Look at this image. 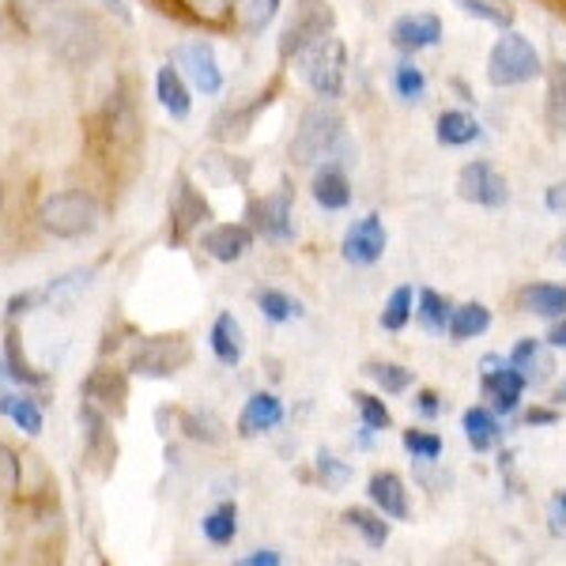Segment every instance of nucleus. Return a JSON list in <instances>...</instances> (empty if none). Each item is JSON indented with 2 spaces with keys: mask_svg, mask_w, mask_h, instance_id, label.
I'll return each instance as SVG.
<instances>
[{
  "mask_svg": "<svg viewBox=\"0 0 566 566\" xmlns=\"http://www.w3.org/2000/svg\"><path fill=\"white\" fill-rule=\"evenodd\" d=\"M12 12L31 39H42L69 65H91L103 50V31L72 0H12Z\"/></svg>",
  "mask_w": 566,
  "mask_h": 566,
  "instance_id": "nucleus-1",
  "label": "nucleus"
},
{
  "mask_svg": "<svg viewBox=\"0 0 566 566\" xmlns=\"http://www.w3.org/2000/svg\"><path fill=\"white\" fill-rule=\"evenodd\" d=\"M291 163L298 167H325V163H352V140L344 117L328 98L306 106L298 129L291 136Z\"/></svg>",
  "mask_w": 566,
  "mask_h": 566,
  "instance_id": "nucleus-2",
  "label": "nucleus"
},
{
  "mask_svg": "<svg viewBox=\"0 0 566 566\" xmlns=\"http://www.w3.org/2000/svg\"><path fill=\"white\" fill-rule=\"evenodd\" d=\"M140 144H144V129H140V117H136V106L129 91L117 87L95 122V148L106 163L117 167V163H133L140 155Z\"/></svg>",
  "mask_w": 566,
  "mask_h": 566,
  "instance_id": "nucleus-3",
  "label": "nucleus"
},
{
  "mask_svg": "<svg viewBox=\"0 0 566 566\" xmlns=\"http://www.w3.org/2000/svg\"><path fill=\"white\" fill-rule=\"evenodd\" d=\"M295 65H298V76L306 80V87L314 91L317 98H340L344 95V80H348V50L344 42L336 39L333 31L314 39L310 45L295 53Z\"/></svg>",
  "mask_w": 566,
  "mask_h": 566,
  "instance_id": "nucleus-4",
  "label": "nucleus"
},
{
  "mask_svg": "<svg viewBox=\"0 0 566 566\" xmlns=\"http://www.w3.org/2000/svg\"><path fill=\"white\" fill-rule=\"evenodd\" d=\"M98 219H103V208L98 200L84 193V189H65V193H50L39 205V227L53 239H87V234L98 231Z\"/></svg>",
  "mask_w": 566,
  "mask_h": 566,
  "instance_id": "nucleus-5",
  "label": "nucleus"
},
{
  "mask_svg": "<svg viewBox=\"0 0 566 566\" xmlns=\"http://www.w3.org/2000/svg\"><path fill=\"white\" fill-rule=\"evenodd\" d=\"M541 72H544L541 50H536L522 31L506 27L502 39L491 45V53H488V80L491 84L495 87H522V84H533Z\"/></svg>",
  "mask_w": 566,
  "mask_h": 566,
  "instance_id": "nucleus-6",
  "label": "nucleus"
},
{
  "mask_svg": "<svg viewBox=\"0 0 566 566\" xmlns=\"http://www.w3.org/2000/svg\"><path fill=\"white\" fill-rule=\"evenodd\" d=\"M193 359V344L186 336H148L129 355V370L136 378H175Z\"/></svg>",
  "mask_w": 566,
  "mask_h": 566,
  "instance_id": "nucleus-7",
  "label": "nucleus"
},
{
  "mask_svg": "<svg viewBox=\"0 0 566 566\" xmlns=\"http://www.w3.org/2000/svg\"><path fill=\"white\" fill-rule=\"evenodd\" d=\"M336 27V15L333 8H328V0H298L295 4V15H291V23L283 27L280 34V57H295L303 45H310L314 39H322Z\"/></svg>",
  "mask_w": 566,
  "mask_h": 566,
  "instance_id": "nucleus-8",
  "label": "nucleus"
},
{
  "mask_svg": "<svg viewBox=\"0 0 566 566\" xmlns=\"http://www.w3.org/2000/svg\"><path fill=\"white\" fill-rule=\"evenodd\" d=\"M250 227L269 242H291V239H295V197H291V186H280L276 193L253 200V205H250Z\"/></svg>",
  "mask_w": 566,
  "mask_h": 566,
  "instance_id": "nucleus-9",
  "label": "nucleus"
},
{
  "mask_svg": "<svg viewBox=\"0 0 566 566\" xmlns=\"http://www.w3.org/2000/svg\"><path fill=\"white\" fill-rule=\"evenodd\" d=\"M80 431H84V458L98 476H109L114 472V461H117V442H114V431H109V419L98 405L84 400L80 408Z\"/></svg>",
  "mask_w": 566,
  "mask_h": 566,
  "instance_id": "nucleus-10",
  "label": "nucleus"
},
{
  "mask_svg": "<svg viewBox=\"0 0 566 566\" xmlns=\"http://www.w3.org/2000/svg\"><path fill=\"white\" fill-rule=\"evenodd\" d=\"M458 193H461V200L480 205V208H506L510 186L488 159H472V163H464L461 175H458Z\"/></svg>",
  "mask_w": 566,
  "mask_h": 566,
  "instance_id": "nucleus-11",
  "label": "nucleus"
},
{
  "mask_svg": "<svg viewBox=\"0 0 566 566\" xmlns=\"http://www.w3.org/2000/svg\"><path fill=\"white\" fill-rule=\"evenodd\" d=\"M208 219H212V205H208L193 181L181 175L175 181V193H170V242H186Z\"/></svg>",
  "mask_w": 566,
  "mask_h": 566,
  "instance_id": "nucleus-12",
  "label": "nucleus"
},
{
  "mask_svg": "<svg viewBox=\"0 0 566 566\" xmlns=\"http://www.w3.org/2000/svg\"><path fill=\"white\" fill-rule=\"evenodd\" d=\"M483 392H488L491 408H495L499 416H514L517 408H522V389H525V378L510 367L506 359H499V355H488L483 359Z\"/></svg>",
  "mask_w": 566,
  "mask_h": 566,
  "instance_id": "nucleus-13",
  "label": "nucleus"
},
{
  "mask_svg": "<svg viewBox=\"0 0 566 566\" xmlns=\"http://www.w3.org/2000/svg\"><path fill=\"white\" fill-rule=\"evenodd\" d=\"M175 65L181 69V76L197 91H205V95H219V91H223V69H219V57L208 42L175 45Z\"/></svg>",
  "mask_w": 566,
  "mask_h": 566,
  "instance_id": "nucleus-14",
  "label": "nucleus"
},
{
  "mask_svg": "<svg viewBox=\"0 0 566 566\" xmlns=\"http://www.w3.org/2000/svg\"><path fill=\"white\" fill-rule=\"evenodd\" d=\"M386 242H389L386 223H381L378 212H370V216L355 219V223L348 227L340 253H344V261H348V264H359V269H367V264L381 261V253H386Z\"/></svg>",
  "mask_w": 566,
  "mask_h": 566,
  "instance_id": "nucleus-15",
  "label": "nucleus"
},
{
  "mask_svg": "<svg viewBox=\"0 0 566 566\" xmlns=\"http://www.w3.org/2000/svg\"><path fill=\"white\" fill-rule=\"evenodd\" d=\"M200 250H205L208 258L219 261V264L242 261L245 253L253 250V227H245V223H216V227H208L205 239H200Z\"/></svg>",
  "mask_w": 566,
  "mask_h": 566,
  "instance_id": "nucleus-16",
  "label": "nucleus"
},
{
  "mask_svg": "<svg viewBox=\"0 0 566 566\" xmlns=\"http://www.w3.org/2000/svg\"><path fill=\"white\" fill-rule=\"evenodd\" d=\"M389 39L397 50L405 53H419V50H431V45L442 42V20L431 12H416V15H400L397 23H392Z\"/></svg>",
  "mask_w": 566,
  "mask_h": 566,
  "instance_id": "nucleus-17",
  "label": "nucleus"
},
{
  "mask_svg": "<svg viewBox=\"0 0 566 566\" xmlns=\"http://www.w3.org/2000/svg\"><path fill=\"white\" fill-rule=\"evenodd\" d=\"M84 400L91 405H98L103 412H125V400H129V381H125L122 370H91L84 378Z\"/></svg>",
  "mask_w": 566,
  "mask_h": 566,
  "instance_id": "nucleus-18",
  "label": "nucleus"
},
{
  "mask_svg": "<svg viewBox=\"0 0 566 566\" xmlns=\"http://www.w3.org/2000/svg\"><path fill=\"white\" fill-rule=\"evenodd\" d=\"M367 495L378 506V514H386L389 522H408L412 506H408V488L397 472H374L367 483Z\"/></svg>",
  "mask_w": 566,
  "mask_h": 566,
  "instance_id": "nucleus-19",
  "label": "nucleus"
},
{
  "mask_svg": "<svg viewBox=\"0 0 566 566\" xmlns=\"http://www.w3.org/2000/svg\"><path fill=\"white\" fill-rule=\"evenodd\" d=\"M506 363H510V367H514L517 374H522L525 386H544V381L552 378V370H555L552 352H547L541 340H533V336L517 340V344H514V352L506 355Z\"/></svg>",
  "mask_w": 566,
  "mask_h": 566,
  "instance_id": "nucleus-20",
  "label": "nucleus"
},
{
  "mask_svg": "<svg viewBox=\"0 0 566 566\" xmlns=\"http://www.w3.org/2000/svg\"><path fill=\"white\" fill-rule=\"evenodd\" d=\"M280 423H283V400L276 392H253L239 416V434L261 438L264 431H272V427H280Z\"/></svg>",
  "mask_w": 566,
  "mask_h": 566,
  "instance_id": "nucleus-21",
  "label": "nucleus"
},
{
  "mask_svg": "<svg viewBox=\"0 0 566 566\" xmlns=\"http://www.w3.org/2000/svg\"><path fill=\"white\" fill-rule=\"evenodd\" d=\"M155 98H159V106L167 109L170 117H178V122H186V117L193 114L189 80L181 76V69H175V65H163L155 72Z\"/></svg>",
  "mask_w": 566,
  "mask_h": 566,
  "instance_id": "nucleus-22",
  "label": "nucleus"
},
{
  "mask_svg": "<svg viewBox=\"0 0 566 566\" xmlns=\"http://www.w3.org/2000/svg\"><path fill=\"white\" fill-rule=\"evenodd\" d=\"M314 200L325 212H340V208L352 205V181L344 175L340 163H325L314 175Z\"/></svg>",
  "mask_w": 566,
  "mask_h": 566,
  "instance_id": "nucleus-23",
  "label": "nucleus"
},
{
  "mask_svg": "<svg viewBox=\"0 0 566 566\" xmlns=\"http://www.w3.org/2000/svg\"><path fill=\"white\" fill-rule=\"evenodd\" d=\"M434 136L442 148H469V144H476L483 136V125L472 114H464V109H442Z\"/></svg>",
  "mask_w": 566,
  "mask_h": 566,
  "instance_id": "nucleus-24",
  "label": "nucleus"
},
{
  "mask_svg": "<svg viewBox=\"0 0 566 566\" xmlns=\"http://www.w3.org/2000/svg\"><path fill=\"white\" fill-rule=\"evenodd\" d=\"M517 306L536 317H563L566 314V283H528L517 295Z\"/></svg>",
  "mask_w": 566,
  "mask_h": 566,
  "instance_id": "nucleus-25",
  "label": "nucleus"
},
{
  "mask_svg": "<svg viewBox=\"0 0 566 566\" xmlns=\"http://www.w3.org/2000/svg\"><path fill=\"white\" fill-rule=\"evenodd\" d=\"M212 352L223 367H239L242 363L245 340H242V325L234 314H219L212 322Z\"/></svg>",
  "mask_w": 566,
  "mask_h": 566,
  "instance_id": "nucleus-26",
  "label": "nucleus"
},
{
  "mask_svg": "<svg viewBox=\"0 0 566 566\" xmlns=\"http://www.w3.org/2000/svg\"><path fill=\"white\" fill-rule=\"evenodd\" d=\"M488 328H491V310L483 303H464V306H453L450 328H446V333H450L458 344H464V340H476V336H483Z\"/></svg>",
  "mask_w": 566,
  "mask_h": 566,
  "instance_id": "nucleus-27",
  "label": "nucleus"
},
{
  "mask_svg": "<svg viewBox=\"0 0 566 566\" xmlns=\"http://www.w3.org/2000/svg\"><path fill=\"white\" fill-rule=\"evenodd\" d=\"M461 427H464V438H469V446L476 453L491 450V446H495L499 438H502V423L495 419L491 408H469L464 419H461Z\"/></svg>",
  "mask_w": 566,
  "mask_h": 566,
  "instance_id": "nucleus-28",
  "label": "nucleus"
},
{
  "mask_svg": "<svg viewBox=\"0 0 566 566\" xmlns=\"http://www.w3.org/2000/svg\"><path fill=\"white\" fill-rule=\"evenodd\" d=\"M200 528H205V541L208 544L227 547V544L234 541V536H239V506H234V502H219L212 514H205Z\"/></svg>",
  "mask_w": 566,
  "mask_h": 566,
  "instance_id": "nucleus-29",
  "label": "nucleus"
},
{
  "mask_svg": "<svg viewBox=\"0 0 566 566\" xmlns=\"http://www.w3.org/2000/svg\"><path fill=\"white\" fill-rule=\"evenodd\" d=\"M544 117L555 133H566V65L547 69V95H544Z\"/></svg>",
  "mask_w": 566,
  "mask_h": 566,
  "instance_id": "nucleus-30",
  "label": "nucleus"
},
{
  "mask_svg": "<svg viewBox=\"0 0 566 566\" xmlns=\"http://www.w3.org/2000/svg\"><path fill=\"white\" fill-rule=\"evenodd\" d=\"M181 431H186L193 442H205V446H219L223 442V419L216 412H208V408H189V412H181Z\"/></svg>",
  "mask_w": 566,
  "mask_h": 566,
  "instance_id": "nucleus-31",
  "label": "nucleus"
},
{
  "mask_svg": "<svg viewBox=\"0 0 566 566\" xmlns=\"http://www.w3.org/2000/svg\"><path fill=\"white\" fill-rule=\"evenodd\" d=\"M186 23H205V27H227L234 15V0H178Z\"/></svg>",
  "mask_w": 566,
  "mask_h": 566,
  "instance_id": "nucleus-32",
  "label": "nucleus"
},
{
  "mask_svg": "<svg viewBox=\"0 0 566 566\" xmlns=\"http://www.w3.org/2000/svg\"><path fill=\"white\" fill-rule=\"evenodd\" d=\"M0 416H8L12 419L15 427H20V431H27V434H42V408H39V400H31V397H12V392H8V397H0Z\"/></svg>",
  "mask_w": 566,
  "mask_h": 566,
  "instance_id": "nucleus-33",
  "label": "nucleus"
},
{
  "mask_svg": "<svg viewBox=\"0 0 566 566\" xmlns=\"http://www.w3.org/2000/svg\"><path fill=\"white\" fill-rule=\"evenodd\" d=\"M4 367H8V378L23 381V386H50V374L34 370L31 363H27V355L20 352V336L15 333L4 336Z\"/></svg>",
  "mask_w": 566,
  "mask_h": 566,
  "instance_id": "nucleus-34",
  "label": "nucleus"
},
{
  "mask_svg": "<svg viewBox=\"0 0 566 566\" xmlns=\"http://www.w3.org/2000/svg\"><path fill=\"white\" fill-rule=\"evenodd\" d=\"M450 314H453V306L446 303V298L438 295V291H431V287L419 291L416 317L423 322L427 333H446V328H450Z\"/></svg>",
  "mask_w": 566,
  "mask_h": 566,
  "instance_id": "nucleus-35",
  "label": "nucleus"
},
{
  "mask_svg": "<svg viewBox=\"0 0 566 566\" xmlns=\"http://www.w3.org/2000/svg\"><path fill=\"white\" fill-rule=\"evenodd\" d=\"M363 374L378 386L381 392H389V397H397V392H408L412 389V370L400 367V363H367Z\"/></svg>",
  "mask_w": 566,
  "mask_h": 566,
  "instance_id": "nucleus-36",
  "label": "nucleus"
},
{
  "mask_svg": "<svg viewBox=\"0 0 566 566\" xmlns=\"http://www.w3.org/2000/svg\"><path fill=\"white\" fill-rule=\"evenodd\" d=\"M392 91H397L400 103H419L427 95V76L416 61H400L392 65Z\"/></svg>",
  "mask_w": 566,
  "mask_h": 566,
  "instance_id": "nucleus-37",
  "label": "nucleus"
},
{
  "mask_svg": "<svg viewBox=\"0 0 566 566\" xmlns=\"http://www.w3.org/2000/svg\"><path fill=\"white\" fill-rule=\"evenodd\" d=\"M344 522H348L355 533L367 541V547H386V541H389V517L386 514H370V510H348V514H344Z\"/></svg>",
  "mask_w": 566,
  "mask_h": 566,
  "instance_id": "nucleus-38",
  "label": "nucleus"
},
{
  "mask_svg": "<svg viewBox=\"0 0 566 566\" xmlns=\"http://www.w3.org/2000/svg\"><path fill=\"white\" fill-rule=\"evenodd\" d=\"M258 306H261V314L269 317L272 325L295 322V317L303 314V306H298L295 298L287 295V291H276V287H264V291H258Z\"/></svg>",
  "mask_w": 566,
  "mask_h": 566,
  "instance_id": "nucleus-39",
  "label": "nucleus"
},
{
  "mask_svg": "<svg viewBox=\"0 0 566 566\" xmlns=\"http://www.w3.org/2000/svg\"><path fill=\"white\" fill-rule=\"evenodd\" d=\"M412 314H416L412 287H397L386 298V310H381V328H386V333H400V328L412 322Z\"/></svg>",
  "mask_w": 566,
  "mask_h": 566,
  "instance_id": "nucleus-40",
  "label": "nucleus"
},
{
  "mask_svg": "<svg viewBox=\"0 0 566 566\" xmlns=\"http://www.w3.org/2000/svg\"><path fill=\"white\" fill-rule=\"evenodd\" d=\"M280 15V0H242L239 4V23L245 34H264V27Z\"/></svg>",
  "mask_w": 566,
  "mask_h": 566,
  "instance_id": "nucleus-41",
  "label": "nucleus"
},
{
  "mask_svg": "<svg viewBox=\"0 0 566 566\" xmlns=\"http://www.w3.org/2000/svg\"><path fill=\"white\" fill-rule=\"evenodd\" d=\"M453 4L461 8L464 15H476V20L491 23V27H514V8H502L495 0H453Z\"/></svg>",
  "mask_w": 566,
  "mask_h": 566,
  "instance_id": "nucleus-42",
  "label": "nucleus"
},
{
  "mask_svg": "<svg viewBox=\"0 0 566 566\" xmlns=\"http://www.w3.org/2000/svg\"><path fill=\"white\" fill-rule=\"evenodd\" d=\"M355 412H359V419H363V427L367 431H386V427L392 423V416H389V408H386V400H378L374 392H355Z\"/></svg>",
  "mask_w": 566,
  "mask_h": 566,
  "instance_id": "nucleus-43",
  "label": "nucleus"
},
{
  "mask_svg": "<svg viewBox=\"0 0 566 566\" xmlns=\"http://www.w3.org/2000/svg\"><path fill=\"white\" fill-rule=\"evenodd\" d=\"M400 442H405V450L412 453L416 461H423V464L438 461V458H442V450H446V442L434 431H416V427H412V431H405Z\"/></svg>",
  "mask_w": 566,
  "mask_h": 566,
  "instance_id": "nucleus-44",
  "label": "nucleus"
},
{
  "mask_svg": "<svg viewBox=\"0 0 566 566\" xmlns=\"http://www.w3.org/2000/svg\"><path fill=\"white\" fill-rule=\"evenodd\" d=\"M317 480L325 483V491H336V488H344V483L352 480V464L348 461H340L336 453H328V450H317Z\"/></svg>",
  "mask_w": 566,
  "mask_h": 566,
  "instance_id": "nucleus-45",
  "label": "nucleus"
},
{
  "mask_svg": "<svg viewBox=\"0 0 566 566\" xmlns=\"http://www.w3.org/2000/svg\"><path fill=\"white\" fill-rule=\"evenodd\" d=\"M23 483V461L20 453H12L4 442H0V495H15Z\"/></svg>",
  "mask_w": 566,
  "mask_h": 566,
  "instance_id": "nucleus-46",
  "label": "nucleus"
},
{
  "mask_svg": "<svg viewBox=\"0 0 566 566\" xmlns=\"http://www.w3.org/2000/svg\"><path fill=\"white\" fill-rule=\"evenodd\" d=\"M45 303V295L42 291H23V295H15V298H8V322H15V317H23V314H31L34 306H42Z\"/></svg>",
  "mask_w": 566,
  "mask_h": 566,
  "instance_id": "nucleus-47",
  "label": "nucleus"
},
{
  "mask_svg": "<svg viewBox=\"0 0 566 566\" xmlns=\"http://www.w3.org/2000/svg\"><path fill=\"white\" fill-rule=\"evenodd\" d=\"M442 397H438L434 389H419L416 392V412L419 416H427V419H434V416H442Z\"/></svg>",
  "mask_w": 566,
  "mask_h": 566,
  "instance_id": "nucleus-48",
  "label": "nucleus"
},
{
  "mask_svg": "<svg viewBox=\"0 0 566 566\" xmlns=\"http://www.w3.org/2000/svg\"><path fill=\"white\" fill-rule=\"evenodd\" d=\"M239 563H242V566H280V563H283V555L276 552V547H258L253 555H242Z\"/></svg>",
  "mask_w": 566,
  "mask_h": 566,
  "instance_id": "nucleus-49",
  "label": "nucleus"
},
{
  "mask_svg": "<svg viewBox=\"0 0 566 566\" xmlns=\"http://www.w3.org/2000/svg\"><path fill=\"white\" fill-rule=\"evenodd\" d=\"M525 423L528 427H552V423H559V412H555V408H528Z\"/></svg>",
  "mask_w": 566,
  "mask_h": 566,
  "instance_id": "nucleus-50",
  "label": "nucleus"
},
{
  "mask_svg": "<svg viewBox=\"0 0 566 566\" xmlns=\"http://www.w3.org/2000/svg\"><path fill=\"white\" fill-rule=\"evenodd\" d=\"M544 340H547V348H566V314L559 317V322H555L552 328H547V336H544Z\"/></svg>",
  "mask_w": 566,
  "mask_h": 566,
  "instance_id": "nucleus-51",
  "label": "nucleus"
},
{
  "mask_svg": "<svg viewBox=\"0 0 566 566\" xmlns=\"http://www.w3.org/2000/svg\"><path fill=\"white\" fill-rule=\"evenodd\" d=\"M98 4H103L106 12H114L122 23H129V20H133V8H129V0H98Z\"/></svg>",
  "mask_w": 566,
  "mask_h": 566,
  "instance_id": "nucleus-52",
  "label": "nucleus"
},
{
  "mask_svg": "<svg viewBox=\"0 0 566 566\" xmlns=\"http://www.w3.org/2000/svg\"><path fill=\"white\" fill-rule=\"evenodd\" d=\"M547 208H552V212H566V181L547 189Z\"/></svg>",
  "mask_w": 566,
  "mask_h": 566,
  "instance_id": "nucleus-53",
  "label": "nucleus"
},
{
  "mask_svg": "<svg viewBox=\"0 0 566 566\" xmlns=\"http://www.w3.org/2000/svg\"><path fill=\"white\" fill-rule=\"evenodd\" d=\"M552 514L559 517V522H566V491H559V495L552 499Z\"/></svg>",
  "mask_w": 566,
  "mask_h": 566,
  "instance_id": "nucleus-54",
  "label": "nucleus"
},
{
  "mask_svg": "<svg viewBox=\"0 0 566 566\" xmlns=\"http://www.w3.org/2000/svg\"><path fill=\"white\" fill-rule=\"evenodd\" d=\"M555 400H559V405H566V381H559V389H555Z\"/></svg>",
  "mask_w": 566,
  "mask_h": 566,
  "instance_id": "nucleus-55",
  "label": "nucleus"
},
{
  "mask_svg": "<svg viewBox=\"0 0 566 566\" xmlns=\"http://www.w3.org/2000/svg\"><path fill=\"white\" fill-rule=\"evenodd\" d=\"M4 374H8V367H4V355H0V378H4Z\"/></svg>",
  "mask_w": 566,
  "mask_h": 566,
  "instance_id": "nucleus-56",
  "label": "nucleus"
},
{
  "mask_svg": "<svg viewBox=\"0 0 566 566\" xmlns=\"http://www.w3.org/2000/svg\"><path fill=\"white\" fill-rule=\"evenodd\" d=\"M0 205H4V181H0Z\"/></svg>",
  "mask_w": 566,
  "mask_h": 566,
  "instance_id": "nucleus-57",
  "label": "nucleus"
},
{
  "mask_svg": "<svg viewBox=\"0 0 566 566\" xmlns=\"http://www.w3.org/2000/svg\"><path fill=\"white\" fill-rule=\"evenodd\" d=\"M563 258H566V245H563Z\"/></svg>",
  "mask_w": 566,
  "mask_h": 566,
  "instance_id": "nucleus-58",
  "label": "nucleus"
}]
</instances>
